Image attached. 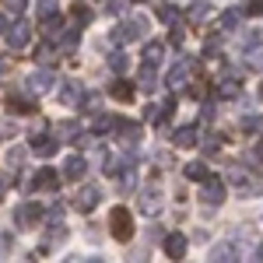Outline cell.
Wrapping results in <instances>:
<instances>
[{
    "label": "cell",
    "mask_w": 263,
    "mask_h": 263,
    "mask_svg": "<svg viewBox=\"0 0 263 263\" xmlns=\"http://www.w3.org/2000/svg\"><path fill=\"white\" fill-rule=\"evenodd\" d=\"M147 28H151V18H126L123 25H116L112 32H109V42H116V46H126V42H134V39H144L147 35Z\"/></svg>",
    "instance_id": "obj_1"
},
{
    "label": "cell",
    "mask_w": 263,
    "mask_h": 263,
    "mask_svg": "<svg viewBox=\"0 0 263 263\" xmlns=\"http://www.w3.org/2000/svg\"><path fill=\"white\" fill-rule=\"evenodd\" d=\"M228 182L235 186L239 197H256V193L263 190V179L256 176V172H249L246 165H232V168H228Z\"/></svg>",
    "instance_id": "obj_2"
},
{
    "label": "cell",
    "mask_w": 263,
    "mask_h": 263,
    "mask_svg": "<svg viewBox=\"0 0 263 263\" xmlns=\"http://www.w3.org/2000/svg\"><path fill=\"white\" fill-rule=\"evenodd\" d=\"M46 126H49L46 120L35 123V130H32L28 144H32V151H35L39 158H53V155H57V147H60V137H49V134H46Z\"/></svg>",
    "instance_id": "obj_3"
},
{
    "label": "cell",
    "mask_w": 263,
    "mask_h": 263,
    "mask_svg": "<svg viewBox=\"0 0 263 263\" xmlns=\"http://www.w3.org/2000/svg\"><path fill=\"white\" fill-rule=\"evenodd\" d=\"M109 232H112L116 242H130V239H134V214H130L126 207H112V214H109Z\"/></svg>",
    "instance_id": "obj_4"
},
{
    "label": "cell",
    "mask_w": 263,
    "mask_h": 263,
    "mask_svg": "<svg viewBox=\"0 0 263 263\" xmlns=\"http://www.w3.org/2000/svg\"><path fill=\"white\" fill-rule=\"evenodd\" d=\"M137 207H141V214H147V218L162 211V186L155 179H147L141 190H137Z\"/></svg>",
    "instance_id": "obj_5"
},
{
    "label": "cell",
    "mask_w": 263,
    "mask_h": 263,
    "mask_svg": "<svg viewBox=\"0 0 263 263\" xmlns=\"http://www.w3.org/2000/svg\"><path fill=\"white\" fill-rule=\"evenodd\" d=\"M224 197H228V186H224L221 176H207L200 186V203L203 207H221Z\"/></svg>",
    "instance_id": "obj_6"
},
{
    "label": "cell",
    "mask_w": 263,
    "mask_h": 263,
    "mask_svg": "<svg viewBox=\"0 0 263 263\" xmlns=\"http://www.w3.org/2000/svg\"><path fill=\"white\" fill-rule=\"evenodd\" d=\"M193 74H197V63H193V60H179L172 70H168V81H165V84H168L172 91H186L190 81H193Z\"/></svg>",
    "instance_id": "obj_7"
},
{
    "label": "cell",
    "mask_w": 263,
    "mask_h": 263,
    "mask_svg": "<svg viewBox=\"0 0 263 263\" xmlns=\"http://www.w3.org/2000/svg\"><path fill=\"white\" fill-rule=\"evenodd\" d=\"M67 242V224L60 221V218H49V224H46V235H42V256L46 253H53V249H60V246Z\"/></svg>",
    "instance_id": "obj_8"
},
{
    "label": "cell",
    "mask_w": 263,
    "mask_h": 263,
    "mask_svg": "<svg viewBox=\"0 0 263 263\" xmlns=\"http://www.w3.org/2000/svg\"><path fill=\"white\" fill-rule=\"evenodd\" d=\"M42 214H46V211H42V203H21L18 211H14V224H18V228H35V224L42 221Z\"/></svg>",
    "instance_id": "obj_9"
},
{
    "label": "cell",
    "mask_w": 263,
    "mask_h": 263,
    "mask_svg": "<svg viewBox=\"0 0 263 263\" xmlns=\"http://www.w3.org/2000/svg\"><path fill=\"white\" fill-rule=\"evenodd\" d=\"M53 81H57V74H53V70H49V67H39V70H32V74H28V91H32V95H42V91H49V88H53Z\"/></svg>",
    "instance_id": "obj_10"
},
{
    "label": "cell",
    "mask_w": 263,
    "mask_h": 263,
    "mask_svg": "<svg viewBox=\"0 0 263 263\" xmlns=\"http://www.w3.org/2000/svg\"><path fill=\"white\" fill-rule=\"evenodd\" d=\"M28 39H32V25L28 21H14L7 28V49H25Z\"/></svg>",
    "instance_id": "obj_11"
},
{
    "label": "cell",
    "mask_w": 263,
    "mask_h": 263,
    "mask_svg": "<svg viewBox=\"0 0 263 263\" xmlns=\"http://www.w3.org/2000/svg\"><path fill=\"white\" fill-rule=\"evenodd\" d=\"M102 200V190L99 186H84V190H78V197H74V207L81 211V214H88V211H95Z\"/></svg>",
    "instance_id": "obj_12"
},
{
    "label": "cell",
    "mask_w": 263,
    "mask_h": 263,
    "mask_svg": "<svg viewBox=\"0 0 263 263\" xmlns=\"http://www.w3.org/2000/svg\"><path fill=\"white\" fill-rule=\"evenodd\" d=\"M242 256H239V246L235 242H218L211 246V263H239Z\"/></svg>",
    "instance_id": "obj_13"
},
{
    "label": "cell",
    "mask_w": 263,
    "mask_h": 263,
    "mask_svg": "<svg viewBox=\"0 0 263 263\" xmlns=\"http://www.w3.org/2000/svg\"><path fill=\"white\" fill-rule=\"evenodd\" d=\"M7 112H14V116H25V112H35V99H28V95H7Z\"/></svg>",
    "instance_id": "obj_14"
},
{
    "label": "cell",
    "mask_w": 263,
    "mask_h": 263,
    "mask_svg": "<svg viewBox=\"0 0 263 263\" xmlns=\"http://www.w3.org/2000/svg\"><path fill=\"white\" fill-rule=\"evenodd\" d=\"M84 172H88V162H84L81 155H70L63 162V179H84Z\"/></svg>",
    "instance_id": "obj_15"
},
{
    "label": "cell",
    "mask_w": 263,
    "mask_h": 263,
    "mask_svg": "<svg viewBox=\"0 0 263 263\" xmlns=\"http://www.w3.org/2000/svg\"><path fill=\"white\" fill-rule=\"evenodd\" d=\"M186 235H165V256L168 260H182L186 256Z\"/></svg>",
    "instance_id": "obj_16"
},
{
    "label": "cell",
    "mask_w": 263,
    "mask_h": 263,
    "mask_svg": "<svg viewBox=\"0 0 263 263\" xmlns=\"http://www.w3.org/2000/svg\"><path fill=\"white\" fill-rule=\"evenodd\" d=\"M32 186H35V190H57V186H60V172H53V168H39V172L32 176Z\"/></svg>",
    "instance_id": "obj_17"
},
{
    "label": "cell",
    "mask_w": 263,
    "mask_h": 263,
    "mask_svg": "<svg viewBox=\"0 0 263 263\" xmlns=\"http://www.w3.org/2000/svg\"><path fill=\"white\" fill-rule=\"evenodd\" d=\"M81 99H84L81 81H74V78H70V81L60 88V102H63V105H81Z\"/></svg>",
    "instance_id": "obj_18"
},
{
    "label": "cell",
    "mask_w": 263,
    "mask_h": 263,
    "mask_svg": "<svg viewBox=\"0 0 263 263\" xmlns=\"http://www.w3.org/2000/svg\"><path fill=\"white\" fill-rule=\"evenodd\" d=\"M246 67L256 70V74H263V46L256 39L249 42V49H246Z\"/></svg>",
    "instance_id": "obj_19"
},
{
    "label": "cell",
    "mask_w": 263,
    "mask_h": 263,
    "mask_svg": "<svg viewBox=\"0 0 263 263\" xmlns=\"http://www.w3.org/2000/svg\"><path fill=\"white\" fill-rule=\"evenodd\" d=\"M168 109H172V102H147V105H144V120L162 123L165 116H168Z\"/></svg>",
    "instance_id": "obj_20"
},
{
    "label": "cell",
    "mask_w": 263,
    "mask_h": 263,
    "mask_svg": "<svg viewBox=\"0 0 263 263\" xmlns=\"http://www.w3.org/2000/svg\"><path fill=\"white\" fill-rule=\"evenodd\" d=\"M207 14H211V4H207V0H193V4L186 7V18L193 21V25H203Z\"/></svg>",
    "instance_id": "obj_21"
},
{
    "label": "cell",
    "mask_w": 263,
    "mask_h": 263,
    "mask_svg": "<svg viewBox=\"0 0 263 263\" xmlns=\"http://www.w3.org/2000/svg\"><path fill=\"white\" fill-rule=\"evenodd\" d=\"M172 144H176V147H197V130H193V126H179V130L172 134Z\"/></svg>",
    "instance_id": "obj_22"
},
{
    "label": "cell",
    "mask_w": 263,
    "mask_h": 263,
    "mask_svg": "<svg viewBox=\"0 0 263 263\" xmlns=\"http://www.w3.org/2000/svg\"><path fill=\"white\" fill-rule=\"evenodd\" d=\"M144 63H158L165 57V42H158V39H151V42H144Z\"/></svg>",
    "instance_id": "obj_23"
},
{
    "label": "cell",
    "mask_w": 263,
    "mask_h": 263,
    "mask_svg": "<svg viewBox=\"0 0 263 263\" xmlns=\"http://www.w3.org/2000/svg\"><path fill=\"white\" fill-rule=\"evenodd\" d=\"M116 137H120V141H126V144H137V137H141V126H137V123H130V120H120Z\"/></svg>",
    "instance_id": "obj_24"
},
{
    "label": "cell",
    "mask_w": 263,
    "mask_h": 263,
    "mask_svg": "<svg viewBox=\"0 0 263 263\" xmlns=\"http://www.w3.org/2000/svg\"><path fill=\"white\" fill-rule=\"evenodd\" d=\"M109 95H112L116 102H130L134 99V84L130 81H112L109 84Z\"/></svg>",
    "instance_id": "obj_25"
},
{
    "label": "cell",
    "mask_w": 263,
    "mask_h": 263,
    "mask_svg": "<svg viewBox=\"0 0 263 263\" xmlns=\"http://www.w3.org/2000/svg\"><path fill=\"white\" fill-rule=\"evenodd\" d=\"M137 78H141V88H144V91H155V88H158V74H155V63H144Z\"/></svg>",
    "instance_id": "obj_26"
},
{
    "label": "cell",
    "mask_w": 263,
    "mask_h": 263,
    "mask_svg": "<svg viewBox=\"0 0 263 263\" xmlns=\"http://www.w3.org/2000/svg\"><path fill=\"white\" fill-rule=\"evenodd\" d=\"M218 95H221V99H239V78H224V81L218 84Z\"/></svg>",
    "instance_id": "obj_27"
},
{
    "label": "cell",
    "mask_w": 263,
    "mask_h": 263,
    "mask_svg": "<svg viewBox=\"0 0 263 263\" xmlns=\"http://www.w3.org/2000/svg\"><path fill=\"white\" fill-rule=\"evenodd\" d=\"M242 18H246L242 11H224V14H221V32H235Z\"/></svg>",
    "instance_id": "obj_28"
},
{
    "label": "cell",
    "mask_w": 263,
    "mask_h": 263,
    "mask_svg": "<svg viewBox=\"0 0 263 263\" xmlns=\"http://www.w3.org/2000/svg\"><path fill=\"white\" fill-rule=\"evenodd\" d=\"M78 39H81L78 28H70V32H63V35H60V46H57V49H60V53H70V49H78Z\"/></svg>",
    "instance_id": "obj_29"
},
{
    "label": "cell",
    "mask_w": 263,
    "mask_h": 263,
    "mask_svg": "<svg viewBox=\"0 0 263 263\" xmlns=\"http://www.w3.org/2000/svg\"><path fill=\"white\" fill-rule=\"evenodd\" d=\"M120 130V116H102L95 123V134H116Z\"/></svg>",
    "instance_id": "obj_30"
},
{
    "label": "cell",
    "mask_w": 263,
    "mask_h": 263,
    "mask_svg": "<svg viewBox=\"0 0 263 263\" xmlns=\"http://www.w3.org/2000/svg\"><path fill=\"white\" fill-rule=\"evenodd\" d=\"M207 176H211V172H207V162H190L186 165V179H207Z\"/></svg>",
    "instance_id": "obj_31"
},
{
    "label": "cell",
    "mask_w": 263,
    "mask_h": 263,
    "mask_svg": "<svg viewBox=\"0 0 263 263\" xmlns=\"http://www.w3.org/2000/svg\"><path fill=\"white\" fill-rule=\"evenodd\" d=\"M70 18L78 21V28H84V25L91 21V7H84V4H74V7H70Z\"/></svg>",
    "instance_id": "obj_32"
},
{
    "label": "cell",
    "mask_w": 263,
    "mask_h": 263,
    "mask_svg": "<svg viewBox=\"0 0 263 263\" xmlns=\"http://www.w3.org/2000/svg\"><path fill=\"white\" fill-rule=\"evenodd\" d=\"M109 67H112L116 74H126V67H130L126 53H116V49H112V53H109Z\"/></svg>",
    "instance_id": "obj_33"
},
{
    "label": "cell",
    "mask_w": 263,
    "mask_h": 263,
    "mask_svg": "<svg viewBox=\"0 0 263 263\" xmlns=\"http://www.w3.org/2000/svg\"><path fill=\"white\" fill-rule=\"evenodd\" d=\"M158 21H165V25H176V21H179V11H176L172 4H162V7H158Z\"/></svg>",
    "instance_id": "obj_34"
},
{
    "label": "cell",
    "mask_w": 263,
    "mask_h": 263,
    "mask_svg": "<svg viewBox=\"0 0 263 263\" xmlns=\"http://www.w3.org/2000/svg\"><path fill=\"white\" fill-rule=\"evenodd\" d=\"M239 11H242L246 18H260V14H263V0H246Z\"/></svg>",
    "instance_id": "obj_35"
},
{
    "label": "cell",
    "mask_w": 263,
    "mask_h": 263,
    "mask_svg": "<svg viewBox=\"0 0 263 263\" xmlns=\"http://www.w3.org/2000/svg\"><path fill=\"white\" fill-rule=\"evenodd\" d=\"M35 60L53 63V60H57V46H53V42H46V46H39V49H35Z\"/></svg>",
    "instance_id": "obj_36"
},
{
    "label": "cell",
    "mask_w": 263,
    "mask_h": 263,
    "mask_svg": "<svg viewBox=\"0 0 263 263\" xmlns=\"http://www.w3.org/2000/svg\"><path fill=\"white\" fill-rule=\"evenodd\" d=\"M57 14V0H39V21H49Z\"/></svg>",
    "instance_id": "obj_37"
},
{
    "label": "cell",
    "mask_w": 263,
    "mask_h": 263,
    "mask_svg": "<svg viewBox=\"0 0 263 263\" xmlns=\"http://www.w3.org/2000/svg\"><path fill=\"white\" fill-rule=\"evenodd\" d=\"M0 137H7V141H14V137H18V126H14L11 120H0Z\"/></svg>",
    "instance_id": "obj_38"
},
{
    "label": "cell",
    "mask_w": 263,
    "mask_h": 263,
    "mask_svg": "<svg viewBox=\"0 0 263 263\" xmlns=\"http://www.w3.org/2000/svg\"><path fill=\"white\" fill-rule=\"evenodd\" d=\"M25 7H28V0H4V11L7 14H21Z\"/></svg>",
    "instance_id": "obj_39"
},
{
    "label": "cell",
    "mask_w": 263,
    "mask_h": 263,
    "mask_svg": "<svg viewBox=\"0 0 263 263\" xmlns=\"http://www.w3.org/2000/svg\"><path fill=\"white\" fill-rule=\"evenodd\" d=\"M21 158H25V151H21V147H11V151H7V168H18Z\"/></svg>",
    "instance_id": "obj_40"
},
{
    "label": "cell",
    "mask_w": 263,
    "mask_h": 263,
    "mask_svg": "<svg viewBox=\"0 0 263 263\" xmlns=\"http://www.w3.org/2000/svg\"><path fill=\"white\" fill-rule=\"evenodd\" d=\"M99 102H102V95H99V91H95V95H84V99H81V109L95 112V109H99Z\"/></svg>",
    "instance_id": "obj_41"
},
{
    "label": "cell",
    "mask_w": 263,
    "mask_h": 263,
    "mask_svg": "<svg viewBox=\"0 0 263 263\" xmlns=\"http://www.w3.org/2000/svg\"><path fill=\"white\" fill-rule=\"evenodd\" d=\"M182 39H186V32H182L179 25H172V32H168V42H172V46H182Z\"/></svg>",
    "instance_id": "obj_42"
},
{
    "label": "cell",
    "mask_w": 263,
    "mask_h": 263,
    "mask_svg": "<svg viewBox=\"0 0 263 263\" xmlns=\"http://www.w3.org/2000/svg\"><path fill=\"white\" fill-rule=\"evenodd\" d=\"M147 253H151V242H147V246H141V249H137V253L130 256V263H144V260H147Z\"/></svg>",
    "instance_id": "obj_43"
},
{
    "label": "cell",
    "mask_w": 263,
    "mask_h": 263,
    "mask_svg": "<svg viewBox=\"0 0 263 263\" xmlns=\"http://www.w3.org/2000/svg\"><path fill=\"white\" fill-rule=\"evenodd\" d=\"M14 249V239L11 235H0V253H11Z\"/></svg>",
    "instance_id": "obj_44"
},
{
    "label": "cell",
    "mask_w": 263,
    "mask_h": 263,
    "mask_svg": "<svg viewBox=\"0 0 263 263\" xmlns=\"http://www.w3.org/2000/svg\"><path fill=\"white\" fill-rule=\"evenodd\" d=\"M155 158H158V165H162V168H168V165H172V158H168V151H158Z\"/></svg>",
    "instance_id": "obj_45"
},
{
    "label": "cell",
    "mask_w": 263,
    "mask_h": 263,
    "mask_svg": "<svg viewBox=\"0 0 263 263\" xmlns=\"http://www.w3.org/2000/svg\"><path fill=\"white\" fill-rule=\"evenodd\" d=\"M123 7H126V0H112V4H109V14H120Z\"/></svg>",
    "instance_id": "obj_46"
},
{
    "label": "cell",
    "mask_w": 263,
    "mask_h": 263,
    "mask_svg": "<svg viewBox=\"0 0 263 263\" xmlns=\"http://www.w3.org/2000/svg\"><path fill=\"white\" fill-rule=\"evenodd\" d=\"M249 263H263V242L253 249V260H249Z\"/></svg>",
    "instance_id": "obj_47"
},
{
    "label": "cell",
    "mask_w": 263,
    "mask_h": 263,
    "mask_svg": "<svg viewBox=\"0 0 263 263\" xmlns=\"http://www.w3.org/2000/svg\"><path fill=\"white\" fill-rule=\"evenodd\" d=\"M7 70H11V60H7V57H0V78H4Z\"/></svg>",
    "instance_id": "obj_48"
},
{
    "label": "cell",
    "mask_w": 263,
    "mask_h": 263,
    "mask_svg": "<svg viewBox=\"0 0 263 263\" xmlns=\"http://www.w3.org/2000/svg\"><path fill=\"white\" fill-rule=\"evenodd\" d=\"M256 158H263V137H260V144H256Z\"/></svg>",
    "instance_id": "obj_49"
},
{
    "label": "cell",
    "mask_w": 263,
    "mask_h": 263,
    "mask_svg": "<svg viewBox=\"0 0 263 263\" xmlns=\"http://www.w3.org/2000/svg\"><path fill=\"white\" fill-rule=\"evenodd\" d=\"M0 32H7V18L4 14H0Z\"/></svg>",
    "instance_id": "obj_50"
},
{
    "label": "cell",
    "mask_w": 263,
    "mask_h": 263,
    "mask_svg": "<svg viewBox=\"0 0 263 263\" xmlns=\"http://www.w3.org/2000/svg\"><path fill=\"white\" fill-rule=\"evenodd\" d=\"M63 263H81V260H78V256H70V260H63Z\"/></svg>",
    "instance_id": "obj_51"
},
{
    "label": "cell",
    "mask_w": 263,
    "mask_h": 263,
    "mask_svg": "<svg viewBox=\"0 0 263 263\" xmlns=\"http://www.w3.org/2000/svg\"><path fill=\"white\" fill-rule=\"evenodd\" d=\"M0 203H4V182H0Z\"/></svg>",
    "instance_id": "obj_52"
},
{
    "label": "cell",
    "mask_w": 263,
    "mask_h": 263,
    "mask_svg": "<svg viewBox=\"0 0 263 263\" xmlns=\"http://www.w3.org/2000/svg\"><path fill=\"white\" fill-rule=\"evenodd\" d=\"M84 263H105V260H84Z\"/></svg>",
    "instance_id": "obj_53"
},
{
    "label": "cell",
    "mask_w": 263,
    "mask_h": 263,
    "mask_svg": "<svg viewBox=\"0 0 263 263\" xmlns=\"http://www.w3.org/2000/svg\"><path fill=\"white\" fill-rule=\"evenodd\" d=\"M130 4H147V0H130Z\"/></svg>",
    "instance_id": "obj_54"
},
{
    "label": "cell",
    "mask_w": 263,
    "mask_h": 263,
    "mask_svg": "<svg viewBox=\"0 0 263 263\" xmlns=\"http://www.w3.org/2000/svg\"><path fill=\"white\" fill-rule=\"evenodd\" d=\"M260 95H263V88H260Z\"/></svg>",
    "instance_id": "obj_55"
}]
</instances>
